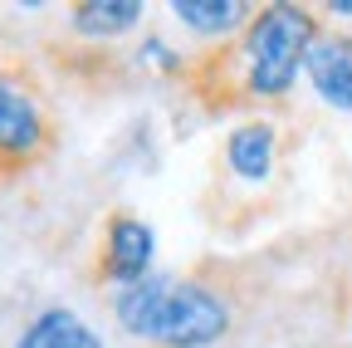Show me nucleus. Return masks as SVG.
Returning <instances> with one entry per match:
<instances>
[{
    "mask_svg": "<svg viewBox=\"0 0 352 348\" xmlns=\"http://www.w3.org/2000/svg\"><path fill=\"white\" fill-rule=\"evenodd\" d=\"M318 34H323V20L308 6L279 0V6L254 10V20L230 39V50H220L206 69V79H220L215 103H226V108L279 103L298 83Z\"/></svg>",
    "mask_w": 352,
    "mask_h": 348,
    "instance_id": "obj_1",
    "label": "nucleus"
},
{
    "mask_svg": "<svg viewBox=\"0 0 352 348\" xmlns=\"http://www.w3.org/2000/svg\"><path fill=\"white\" fill-rule=\"evenodd\" d=\"M113 319L127 338L157 348H215L230 334V299L206 280L147 275L127 289H113Z\"/></svg>",
    "mask_w": 352,
    "mask_h": 348,
    "instance_id": "obj_2",
    "label": "nucleus"
},
{
    "mask_svg": "<svg viewBox=\"0 0 352 348\" xmlns=\"http://www.w3.org/2000/svg\"><path fill=\"white\" fill-rule=\"evenodd\" d=\"M50 147H54V127L34 89L0 74V162L25 167V162H39Z\"/></svg>",
    "mask_w": 352,
    "mask_h": 348,
    "instance_id": "obj_3",
    "label": "nucleus"
},
{
    "mask_svg": "<svg viewBox=\"0 0 352 348\" xmlns=\"http://www.w3.org/2000/svg\"><path fill=\"white\" fill-rule=\"evenodd\" d=\"M152 226L132 211H113L103 221V260H98V280L113 289H127L152 275Z\"/></svg>",
    "mask_w": 352,
    "mask_h": 348,
    "instance_id": "obj_4",
    "label": "nucleus"
},
{
    "mask_svg": "<svg viewBox=\"0 0 352 348\" xmlns=\"http://www.w3.org/2000/svg\"><path fill=\"white\" fill-rule=\"evenodd\" d=\"M303 74L328 108L352 113V30H323L318 45L308 50Z\"/></svg>",
    "mask_w": 352,
    "mask_h": 348,
    "instance_id": "obj_5",
    "label": "nucleus"
},
{
    "mask_svg": "<svg viewBox=\"0 0 352 348\" xmlns=\"http://www.w3.org/2000/svg\"><path fill=\"white\" fill-rule=\"evenodd\" d=\"M10 348H108V343L78 309H69V304H44V309H34L20 324Z\"/></svg>",
    "mask_w": 352,
    "mask_h": 348,
    "instance_id": "obj_6",
    "label": "nucleus"
},
{
    "mask_svg": "<svg viewBox=\"0 0 352 348\" xmlns=\"http://www.w3.org/2000/svg\"><path fill=\"white\" fill-rule=\"evenodd\" d=\"M274 157H279V133H274L270 118H250V123H240L235 133L226 138V167L235 172L240 182H250V187L270 182Z\"/></svg>",
    "mask_w": 352,
    "mask_h": 348,
    "instance_id": "obj_7",
    "label": "nucleus"
},
{
    "mask_svg": "<svg viewBox=\"0 0 352 348\" xmlns=\"http://www.w3.org/2000/svg\"><path fill=\"white\" fill-rule=\"evenodd\" d=\"M171 20H182L201 39H235L254 20V6H240V0H171Z\"/></svg>",
    "mask_w": 352,
    "mask_h": 348,
    "instance_id": "obj_8",
    "label": "nucleus"
},
{
    "mask_svg": "<svg viewBox=\"0 0 352 348\" xmlns=\"http://www.w3.org/2000/svg\"><path fill=\"white\" fill-rule=\"evenodd\" d=\"M142 20V0H83L69 10V25L83 39H118Z\"/></svg>",
    "mask_w": 352,
    "mask_h": 348,
    "instance_id": "obj_9",
    "label": "nucleus"
},
{
    "mask_svg": "<svg viewBox=\"0 0 352 348\" xmlns=\"http://www.w3.org/2000/svg\"><path fill=\"white\" fill-rule=\"evenodd\" d=\"M347 324H352V314H347Z\"/></svg>",
    "mask_w": 352,
    "mask_h": 348,
    "instance_id": "obj_10",
    "label": "nucleus"
}]
</instances>
